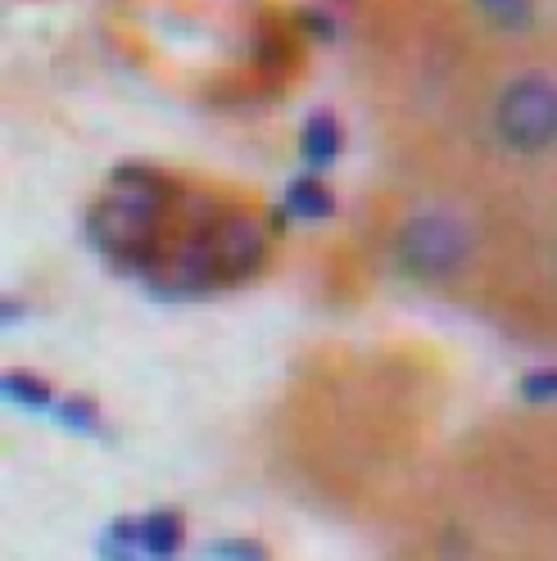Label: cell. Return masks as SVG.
Returning <instances> with one entry per match:
<instances>
[{"label": "cell", "instance_id": "1", "mask_svg": "<svg viewBox=\"0 0 557 561\" xmlns=\"http://www.w3.org/2000/svg\"><path fill=\"white\" fill-rule=\"evenodd\" d=\"M495 131L516 154H539L557 146V87L539 73L516 78L495 104Z\"/></svg>", "mask_w": 557, "mask_h": 561}, {"label": "cell", "instance_id": "2", "mask_svg": "<svg viewBox=\"0 0 557 561\" xmlns=\"http://www.w3.org/2000/svg\"><path fill=\"white\" fill-rule=\"evenodd\" d=\"M467 259V231L448 214H422L399 231V267L417 280H448Z\"/></svg>", "mask_w": 557, "mask_h": 561}, {"label": "cell", "instance_id": "3", "mask_svg": "<svg viewBox=\"0 0 557 561\" xmlns=\"http://www.w3.org/2000/svg\"><path fill=\"white\" fill-rule=\"evenodd\" d=\"M182 539H186V525H182L178 512L159 507V512H146V516H132V543L155 561H172L182 548Z\"/></svg>", "mask_w": 557, "mask_h": 561}, {"label": "cell", "instance_id": "4", "mask_svg": "<svg viewBox=\"0 0 557 561\" xmlns=\"http://www.w3.org/2000/svg\"><path fill=\"white\" fill-rule=\"evenodd\" d=\"M340 146H344V136H340V118L318 110V114H308L304 118V131H299V159L308 172H322L340 159Z\"/></svg>", "mask_w": 557, "mask_h": 561}, {"label": "cell", "instance_id": "5", "mask_svg": "<svg viewBox=\"0 0 557 561\" xmlns=\"http://www.w3.org/2000/svg\"><path fill=\"white\" fill-rule=\"evenodd\" d=\"M286 208L295 218H308V222H318V218H331L336 214V195L322 186L318 172H304V178H295L286 186Z\"/></svg>", "mask_w": 557, "mask_h": 561}, {"label": "cell", "instance_id": "6", "mask_svg": "<svg viewBox=\"0 0 557 561\" xmlns=\"http://www.w3.org/2000/svg\"><path fill=\"white\" fill-rule=\"evenodd\" d=\"M5 399L10 403H19V408H27V412H55V394H50V385L42 380V376H32V371H5Z\"/></svg>", "mask_w": 557, "mask_h": 561}, {"label": "cell", "instance_id": "7", "mask_svg": "<svg viewBox=\"0 0 557 561\" xmlns=\"http://www.w3.org/2000/svg\"><path fill=\"white\" fill-rule=\"evenodd\" d=\"M480 14L503 32H521L535 23V0H476Z\"/></svg>", "mask_w": 557, "mask_h": 561}, {"label": "cell", "instance_id": "8", "mask_svg": "<svg viewBox=\"0 0 557 561\" xmlns=\"http://www.w3.org/2000/svg\"><path fill=\"white\" fill-rule=\"evenodd\" d=\"M64 431H78V435H100V412H95V403L91 399H59L55 403V412H50Z\"/></svg>", "mask_w": 557, "mask_h": 561}, {"label": "cell", "instance_id": "9", "mask_svg": "<svg viewBox=\"0 0 557 561\" xmlns=\"http://www.w3.org/2000/svg\"><path fill=\"white\" fill-rule=\"evenodd\" d=\"M100 557H104V561H155V557H146L141 548L132 543V516L114 520L110 530L100 535Z\"/></svg>", "mask_w": 557, "mask_h": 561}, {"label": "cell", "instance_id": "10", "mask_svg": "<svg viewBox=\"0 0 557 561\" xmlns=\"http://www.w3.org/2000/svg\"><path fill=\"white\" fill-rule=\"evenodd\" d=\"M214 561H272V552L259 543V539H218L204 548Z\"/></svg>", "mask_w": 557, "mask_h": 561}, {"label": "cell", "instance_id": "11", "mask_svg": "<svg viewBox=\"0 0 557 561\" xmlns=\"http://www.w3.org/2000/svg\"><path fill=\"white\" fill-rule=\"evenodd\" d=\"M521 399L526 403H557V367H539L521 376Z\"/></svg>", "mask_w": 557, "mask_h": 561}]
</instances>
